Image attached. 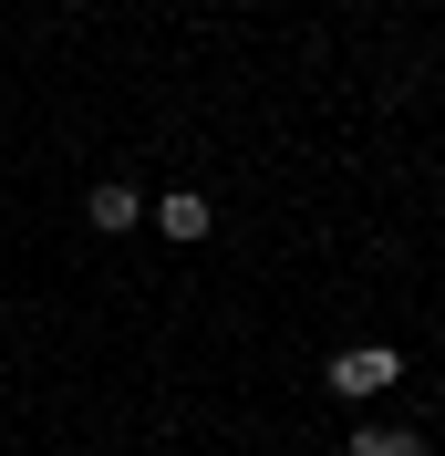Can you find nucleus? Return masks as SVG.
Returning <instances> with one entry per match:
<instances>
[{
	"label": "nucleus",
	"mask_w": 445,
	"mask_h": 456,
	"mask_svg": "<svg viewBox=\"0 0 445 456\" xmlns=\"http://www.w3.org/2000/svg\"><path fill=\"white\" fill-rule=\"evenodd\" d=\"M393 373H404V353H393V342H342V353H332V363H321V384H332V395H384V384H393Z\"/></svg>",
	"instance_id": "f257e3e1"
},
{
	"label": "nucleus",
	"mask_w": 445,
	"mask_h": 456,
	"mask_svg": "<svg viewBox=\"0 0 445 456\" xmlns=\"http://www.w3.org/2000/svg\"><path fill=\"white\" fill-rule=\"evenodd\" d=\"M145 218L166 228L176 249H197V239H207V228H218V198H197V187H166V198H145Z\"/></svg>",
	"instance_id": "f03ea898"
},
{
	"label": "nucleus",
	"mask_w": 445,
	"mask_h": 456,
	"mask_svg": "<svg viewBox=\"0 0 445 456\" xmlns=\"http://www.w3.org/2000/svg\"><path fill=\"white\" fill-rule=\"evenodd\" d=\"M84 218L104 228V239H125V228L145 218V187H125V176H104V187H93V198H84Z\"/></svg>",
	"instance_id": "7ed1b4c3"
},
{
	"label": "nucleus",
	"mask_w": 445,
	"mask_h": 456,
	"mask_svg": "<svg viewBox=\"0 0 445 456\" xmlns=\"http://www.w3.org/2000/svg\"><path fill=\"white\" fill-rule=\"evenodd\" d=\"M352 456H435V446H425L415 426H362V436H352Z\"/></svg>",
	"instance_id": "20e7f679"
}]
</instances>
